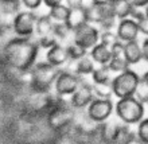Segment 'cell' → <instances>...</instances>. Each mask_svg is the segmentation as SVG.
Listing matches in <instances>:
<instances>
[{
  "label": "cell",
  "instance_id": "cell-2",
  "mask_svg": "<svg viewBox=\"0 0 148 144\" xmlns=\"http://www.w3.org/2000/svg\"><path fill=\"white\" fill-rule=\"evenodd\" d=\"M75 110L70 105L69 101H65L62 96H59V100L57 101L50 112L47 115V123L53 131H66L67 128H71L74 123V117H75Z\"/></svg>",
  "mask_w": 148,
  "mask_h": 144
},
{
  "label": "cell",
  "instance_id": "cell-33",
  "mask_svg": "<svg viewBox=\"0 0 148 144\" xmlns=\"http://www.w3.org/2000/svg\"><path fill=\"white\" fill-rule=\"evenodd\" d=\"M135 96H136L143 104H148V86L145 85L141 80H140V84H139V88H137Z\"/></svg>",
  "mask_w": 148,
  "mask_h": 144
},
{
  "label": "cell",
  "instance_id": "cell-17",
  "mask_svg": "<svg viewBox=\"0 0 148 144\" xmlns=\"http://www.w3.org/2000/svg\"><path fill=\"white\" fill-rule=\"evenodd\" d=\"M70 63L73 65V70L71 73L77 74L79 77L82 75H92V73L94 71L96 66H94V61L92 59L90 55H85V57H82L81 59H78V61H71L70 59Z\"/></svg>",
  "mask_w": 148,
  "mask_h": 144
},
{
  "label": "cell",
  "instance_id": "cell-36",
  "mask_svg": "<svg viewBox=\"0 0 148 144\" xmlns=\"http://www.w3.org/2000/svg\"><path fill=\"white\" fill-rule=\"evenodd\" d=\"M28 10H36L43 3V0H20Z\"/></svg>",
  "mask_w": 148,
  "mask_h": 144
},
{
  "label": "cell",
  "instance_id": "cell-34",
  "mask_svg": "<svg viewBox=\"0 0 148 144\" xmlns=\"http://www.w3.org/2000/svg\"><path fill=\"white\" fill-rule=\"evenodd\" d=\"M135 22H136L137 26H139V31H140L141 34H144L145 36H148V16L144 14L140 19L135 20Z\"/></svg>",
  "mask_w": 148,
  "mask_h": 144
},
{
  "label": "cell",
  "instance_id": "cell-41",
  "mask_svg": "<svg viewBox=\"0 0 148 144\" xmlns=\"http://www.w3.org/2000/svg\"><path fill=\"white\" fill-rule=\"evenodd\" d=\"M128 144H144V143H143V141H141L140 139L137 137V135H135V136H133L132 139L128 141Z\"/></svg>",
  "mask_w": 148,
  "mask_h": 144
},
{
  "label": "cell",
  "instance_id": "cell-18",
  "mask_svg": "<svg viewBox=\"0 0 148 144\" xmlns=\"http://www.w3.org/2000/svg\"><path fill=\"white\" fill-rule=\"evenodd\" d=\"M67 24V27L70 28L71 31L79 28L84 24L89 23L88 22V15L84 8H75V10H70V14L67 16V20L65 22Z\"/></svg>",
  "mask_w": 148,
  "mask_h": 144
},
{
  "label": "cell",
  "instance_id": "cell-21",
  "mask_svg": "<svg viewBox=\"0 0 148 144\" xmlns=\"http://www.w3.org/2000/svg\"><path fill=\"white\" fill-rule=\"evenodd\" d=\"M112 70L109 69L108 65H100L98 67L94 69L92 73V81L93 84H104V82L112 81Z\"/></svg>",
  "mask_w": 148,
  "mask_h": 144
},
{
  "label": "cell",
  "instance_id": "cell-32",
  "mask_svg": "<svg viewBox=\"0 0 148 144\" xmlns=\"http://www.w3.org/2000/svg\"><path fill=\"white\" fill-rule=\"evenodd\" d=\"M117 18L116 16H109V18H106L104 19L100 23V28H101V31H110V30H114V27H117Z\"/></svg>",
  "mask_w": 148,
  "mask_h": 144
},
{
  "label": "cell",
  "instance_id": "cell-27",
  "mask_svg": "<svg viewBox=\"0 0 148 144\" xmlns=\"http://www.w3.org/2000/svg\"><path fill=\"white\" fill-rule=\"evenodd\" d=\"M53 34L55 35L57 40H66L69 36H73V31H71L70 28L67 27V24L65 22H58V23L54 24V30H53Z\"/></svg>",
  "mask_w": 148,
  "mask_h": 144
},
{
  "label": "cell",
  "instance_id": "cell-38",
  "mask_svg": "<svg viewBox=\"0 0 148 144\" xmlns=\"http://www.w3.org/2000/svg\"><path fill=\"white\" fill-rule=\"evenodd\" d=\"M66 5L70 8V10L82 8V0H66Z\"/></svg>",
  "mask_w": 148,
  "mask_h": 144
},
{
  "label": "cell",
  "instance_id": "cell-37",
  "mask_svg": "<svg viewBox=\"0 0 148 144\" xmlns=\"http://www.w3.org/2000/svg\"><path fill=\"white\" fill-rule=\"evenodd\" d=\"M141 53H143V61L148 62V36H145L141 42Z\"/></svg>",
  "mask_w": 148,
  "mask_h": 144
},
{
  "label": "cell",
  "instance_id": "cell-28",
  "mask_svg": "<svg viewBox=\"0 0 148 144\" xmlns=\"http://www.w3.org/2000/svg\"><path fill=\"white\" fill-rule=\"evenodd\" d=\"M67 53H69V57H70L71 61H78V59H81L82 57H85L88 55V50L81 47L79 45L74 42H70L67 45Z\"/></svg>",
  "mask_w": 148,
  "mask_h": 144
},
{
  "label": "cell",
  "instance_id": "cell-24",
  "mask_svg": "<svg viewBox=\"0 0 148 144\" xmlns=\"http://www.w3.org/2000/svg\"><path fill=\"white\" fill-rule=\"evenodd\" d=\"M70 14V8L67 5H63V4H58L55 7L50 8V14L53 20H57V22H66L67 16Z\"/></svg>",
  "mask_w": 148,
  "mask_h": 144
},
{
  "label": "cell",
  "instance_id": "cell-15",
  "mask_svg": "<svg viewBox=\"0 0 148 144\" xmlns=\"http://www.w3.org/2000/svg\"><path fill=\"white\" fill-rule=\"evenodd\" d=\"M123 57L129 65H137L143 61V53H141V45H139L137 40L124 43V53Z\"/></svg>",
  "mask_w": 148,
  "mask_h": 144
},
{
  "label": "cell",
  "instance_id": "cell-16",
  "mask_svg": "<svg viewBox=\"0 0 148 144\" xmlns=\"http://www.w3.org/2000/svg\"><path fill=\"white\" fill-rule=\"evenodd\" d=\"M89 55L97 65H108L113 57L110 47L101 42H98L93 49H90Z\"/></svg>",
  "mask_w": 148,
  "mask_h": 144
},
{
  "label": "cell",
  "instance_id": "cell-42",
  "mask_svg": "<svg viewBox=\"0 0 148 144\" xmlns=\"http://www.w3.org/2000/svg\"><path fill=\"white\" fill-rule=\"evenodd\" d=\"M141 81H143V82L145 84V85L148 86V70L145 71V73L143 74V75H141Z\"/></svg>",
  "mask_w": 148,
  "mask_h": 144
},
{
  "label": "cell",
  "instance_id": "cell-31",
  "mask_svg": "<svg viewBox=\"0 0 148 144\" xmlns=\"http://www.w3.org/2000/svg\"><path fill=\"white\" fill-rule=\"evenodd\" d=\"M57 43H58V40H57L54 34L39 36V39H38V45L40 47H45V49H50V47H53L54 45H57Z\"/></svg>",
  "mask_w": 148,
  "mask_h": 144
},
{
  "label": "cell",
  "instance_id": "cell-11",
  "mask_svg": "<svg viewBox=\"0 0 148 144\" xmlns=\"http://www.w3.org/2000/svg\"><path fill=\"white\" fill-rule=\"evenodd\" d=\"M94 98H96V94L93 92V85H90L85 81H81L77 90L70 96L69 102L74 109H84L89 105Z\"/></svg>",
  "mask_w": 148,
  "mask_h": 144
},
{
  "label": "cell",
  "instance_id": "cell-4",
  "mask_svg": "<svg viewBox=\"0 0 148 144\" xmlns=\"http://www.w3.org/2000/svg\"><path fill=\"white\" fill-rule=\"evenodd\" d=\"M114 110L121 123L133 125L139 124L144 119L145 106L136 96H132V97L119 98V101L114 105Z\"/></svg>",
  "mask_w": 148,
  "mask_h": 144
},
{
  "label": "cell",
  "instance_id": "cell-40",
  "mask_svg": "<svg viewBox=\"0 0 148 144\" xmlns=\"http://www.w3.org/2000/svg\"><path fill=\"white\" fill-rule=\"evenodd\" d=\"M43 3L49 8H53L55 5H58V4H62V0H43Z\"/></svg>",
  "mask_w": 148,
  "mask_h": 144
},
{
  "label": "cell",
  "instance_id": "cell-20",
  "mask_svg": "<svg viewBox=\"0 0 148 144\" xmlns=\"http://www.w3.org/2000/svg\"><path fill=\"white\" fill-rule=\"evenodd\" d=\"M54 22L51 19L50 15H43L39 16L36 19V32H38L39 36L43 35H49V34H53V30H54Z\"/></svg>",
  "mask_w": 148,
  "mask_h": 144
},
{
  "label": "cell",
  "instance_id": "cell-6",
  "mask_svg": "<svg viewBox=\"0 0 148 144\" xmlns=\"http://www.w3.org/2000/svg\"><path fill=\"white\" fill-rule=\"evenodd\" d=\"M59 100V94L53 96L49 92H35L32 90L31 96H28L27 101H26V106L28 110L31 112H50V109L57 104Z\"/></svg>",
  "mask_w": 148,
  "mask_h": 144
},
{
  "label": "cell",
  "instance_id": "cell-45",
  "mask_svg": "<svg viewBox=\"0 0 148 144\" xmlns=\"http://www.w3.org/2000/svg\"><path fill=\"white\" fill-rule=\"evenodd\" d=\"M108 1H110V3H114V1H117V0H108Z\"/></svg>",
  "mask_w": 148,
  "mask_h": 144
},
{
  "label": "cell",
  "instance_id": "cell-39",
  "mask_svg": "<svg viewBox=\"0 0 148 144\" xmlns=\"http://www.w3.org/2000/svg\"><path fill=\"white\" fill-rule=\"evenodd\" d=\"M128 1L136 8H145L148 5V0H128Z\"/></svg>",
  "mask_w": 148,
  "mask_h": 144
},
{
  "label": "cell",
  "instance_id": "cell-14",
  "mask_svg": "<svg viewBox=\"0 0 148 144\" xmlns=\"http://www.w3.org/2000/svg\"><path fill=\"white\" fill-rule=\"evenodd\" d=\"M46 57H47V62L57 67L63 66V65H66L70 61V57H69V53H67V47L63 46L62 43H57L53 47H50Z\"/></svg>",
  "mask_w": 148,
  "mask_h": 144
},
{
  "label": "cell",
  "instance_id": "cell-44",
  "mask_svg": "<svg viewBox=\"0 0 148 144\" xmlns=\"http://www.w3.org/2000/svg\"><path fill=\"white\" fill-rule=\"evenodd\" d=\"M144 11H145V15L148 16V5H147V7H145V10H144Z\"/></svg>",
  "mask_w": 148,
  "mask_h": 144
},
{
  "label": "cell",
  "instance_id": "cell-1",
  "mask_svg": "<svg viewBox=\"0 0 148 144\" xmlns=\"http://www.w3.org/2000/svg\"><path fill=\"white\" fill-rule=\"evenodd\" d=\"M38 51V43L32 42L30 38L18 36L10 39L5 43L1 51V57L5 65L15 71H28L35 63Z\"/></svg>",
  "mask_w": 148,
  "mask_h": 144
},
{
  "label": "cell",
  "instance_id": "cell-26",
  "mask_svg": "<svg viewBox=\"0 0 148 144\" xmlns=\"http://www.w3.org/2000/svg\"><path fill=\"white\" fill-rule=\"evenodd\" d=\"M93 85V92L96 97L98 98H110L113 96L112 81L104 82V84H92Z\"/></svg>",
  "mask_w": 148,
  "mask_h": 144
},
{
  "label": "cell",
  "instance_id": "cell-5",
  "mask_svg": "<svg viewBox=\"0 0 148 144\" xmlns=\"http://www.w3.org/2000/svg\"><path fill=\"white\" fill-rule=\"evenodd\" d=\"M141 77L132 69L119 73L114 78H112V89L113 96L117 98L132 97L136 94Z\"/></svg>",
  "mask_w": 148,
  "mask_h": 144
},
{
  "label": "cell",
  "instance_id": "cell-19",
  "mask_svg": "<svg viewBox=\"0 0 148 144\" xmlns=\"http://www.w3.org/2000/svg\"><path fill=\"white\" fill-rule=\"evenodd\" d=\"M133 10V5L128 0H117L113 3V12L119 20L131 18V12Z\"/></svg>",
  "mask_w": 148,
  "mask_h": 144
},
{
  "label": "cell",
  "instance_id": "cell-10",
  "mask_svg": "<svg viewBox=\"0 0 148 144\" xmlns=\"http://www.w3.org/2000/svg\"><path fill=\"white\" fill-rule=\"evenodd\" d=\"M82 78L79 75L70 71L63 70L59 73L57 81H55V92L57 94L62 96V97H66V96H71V94L77 90V88L81 84Z\"/></svg>",
  "mask_w": 148,
  "mask_h": 144
},
{
  "label": "cell",
  "instance_id": "cell-29",
  "mask_svg": "<svg viewBox=\"0 0 148 144\" xmlns=\"http://www.w3.org/2000/svg\"><path fill=\"white\" fill-rule=\"evenodd\" d=\"M120 39L117 36V32L114 30H110V31H101L100 32V42L106 45V46H113L116 42H119Z\"/></svg>",
  "mask_w": 148,
  "mask_h": 144
},
{
  "label": "cell",
  "instance_id": "cell-13",
  "mask_svg": "<svg viewBox=\"0 0 148 144\" xmlns=\"http://www.w3.org/2000/svg\"><path fill=\"white\" fill-rule=\"evenodd\" d=\"M117 36L121 42H131V40H137L139 38V26L132 18H127V19L119 20L116 27Z\"/></svg>",
  "mask_w": 148,
  "mask_h": 144
},
{
  "label": "cell",
  "instance_id": "cell-7",
  "mask_svg": "<svg viewBox=\"0 0 148 144\" xmlns=\"http://www.w3.org/2000/svg\"><path fill=\"white\" fill-rule=\"evenodd\" d=\"M36 15L31 11H24L16 14L12 22V28L18 36L31 38L36 26Z\"/></svg>",
  "mask_w": 148,
  "mask_h": 144
},
{
  "label": "cell",
  "instance_id": "cell-23",
  "mask_svg": "<svg viewBox=\"0 0 148 144\" xmlns=\"http://www.w3.org/2000/svg\"><path fill=\"white\" fill-rule=\"evenodd\" d=\"M136 135V132H132V129L129 128V124L121 123L120 128L116 133V137L113 140V144H128V141Z\"/></svg>",
  "mask_w": 148,
  "mask_h": 144
},
{
  "label": "cell",
  "instance_id": "cell-9",
  "mask_svg": "<svg viewBox=\"0 0 148 144\" xmlns=\"http://www.w3.org/2000/svg\"><path fill=\"white\" fill-rule=\"evenodd\" d=\"M113 102L110 98H98L96 97L93 101L88 105L86 113L88 116L96 123H104L110 117L113 112Z\"/></svg>",
  "mask_w": 148,
  "mask_h": 144
},
{
  "label": "cell",
  "instance_id": "cell-22",
  "mask_svg": "<svg viewBox=\"0 0 148 144\" xmlns=\"http://www.w3.org/2000/svg\"><path fill=\"white\" fill-rule=\"evenodd\" d=\"M20 0H0V14L15 18L20 10Z\"/></svg>",
  "mask_w": 148,
  "mask_h": 144
},
{
  "label": "cell",
  "instance_id": "cell-8",
  "mask_svg": "<svg viewBox=\"0 0 148 144\" xmlns=\"http://www.w3.org/2000/svg\"><path fill=\"white\" fill-rule=\"evenodd\" d=\"M73 42L86 50H90L100 42V31L93 24L86 23L73 31Z\"/></svg>",
  "mask_w": 148,
  "mask_h": 144
},
{
  "label": "cell",
  "instance_id": "cell-35",
  "mask_svg": "<svg viewBox=\"0 0 148 144\" xmlns=\"http://www.w3.org/2000/svg\"><path fill=\"white\" fill-rule=\"evenodd\" d=\"M110 50H112V55L113 57H117V55H123L124 53V42H116L113 46H110Z\"/></svg>",
  "mask_w": 148,
  "mask_h": 144
},
{
  "label": "cell",
  "instance_id": "cell-30",
  "mask_svg": "<svg viewBox=\"0 0 148 144\" xmlns=\"http://www.w3.org/2000/svg\"><path fill=\"white\" fill-rule=\"evenodd\" d=\"M136 135L144 144H148V117L143 119V120L137 124Z\"/></svg>",
  "mask_w": 148,
  "mask_h": 144
},
{
  "label": "cell",
  "instance_id": "cell-25",
  "mask_svg": "<svg viewBox=\"0 0 148 144\" xmlns=\"http://www.w3.org/2000/svg\"><path fill=\"white\" fill-rule=\"evenodd\" d=\"M108 66L112 70V73L119 74V73H123V71L128 70L131 65L125 61V58L123 55H117V57H112L110 62L108 63Z\"/></svg>",
  "mask_w": 148,
  "mask_h": 144
},
{
  "label": "cell",
  "instance_id": "cell-12",
  "mask_svg": "<svg viewBox=\"0 0 148 144\" xmlns=\"http://www.w3.org/2000/svg\"><path fill=\"white\" fill-rule=\"evenodd\" d=\"M86 15H88V22L89 23L100 24L106 18L114 16L113 3H110L108 0H97L92 7L86 10Z\"/></svg>",
  "mask_w": 148,
  "mask_h": 144
},
{
  "label": "cell",
  "instance_id": "cell-3",
  "mask_svg": "<svg viewBox=\"0 0 148 144\" xmlns=\"http://www.w3.org/2000/svg\"><path fill=\"white\" fill-rule=\"evenodd\" d=\"M30 73H31V80H30L31 89L35 92H49L51 86L55 84L61 70L49 62H40L34 65Z\"/></svg>",
  "mask_w": 148,
  "mask_h": 144
},
{
  "label": "cell",
  "instance_id": "cell-43",
  "mask_svg": "<svg viewBox=\"0 0 148 144\" xmlns=\"http://www.w3.org/2000/svg\"><path fill=\"white\" fill-rule=\"evenodd\" d=\"M89 144H105L104 141H92V143H89Z\"/></svg>",
  "mask_w": 148,
  "mask_h": 144
}]
</instances>
